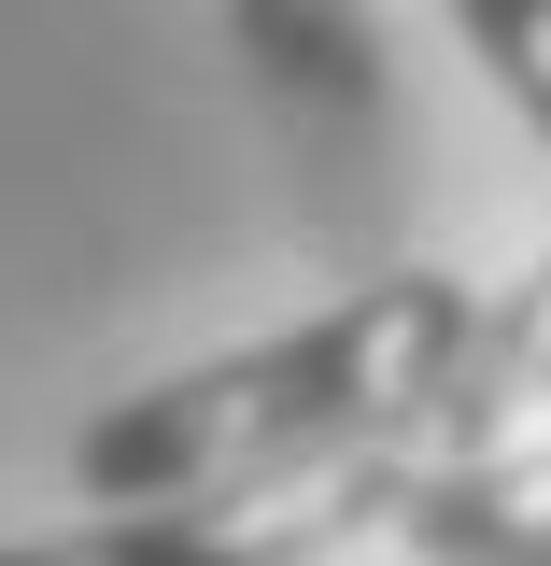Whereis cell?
Returning <instances> with one entry per match:
<instances>
[{
	"label": "cell",
	"mask_w": 551,
	"mask_h": 566,
	"mask_svg": "<svg viewBox=\"0 0 551 566\" xmlns=\"http://www.w3.org/2000/svg\"><path fill=\"white\" fill-rule=\"evenodd\" d=\"M453 14V43L481 57V85L551 142V0H438Z\"/></svg>",
	"instance_id": "5"
},
{
	"label": "cell",
	"mask_w": 551,
	"mask_h": 566,
	"mask_svg": "<svg viewBox=\"0 0 551 566\" xmlns=\"http://www.w3.org/2000/svg\"><path fill=\"white\" fill-rule=\"evenodd\" d=\"M481 283L467 270H382L297 312L241 354H199L170 382H141L114 411H85L71 439V495L85 510H128V495H212V482H283V468H326L368 439H424L453 354H467Z\"/></svg>",
	"instance_id": "1"
},
{
	"label": "cell",
	"mask_w": 551,
	"mask_h": 566,
	"mask_svg": "<svg viewBox=\"0 0 551 566\" xmlns=\"http://www.w3.org/2000/svg\"><path fill=\"white\" fill-rule=\"evenodd\" d=\"M226 14H241V43H255V71H269V99L297 128L353 142L382 114V57H368V14L353 0H226Z\"/></svg>",
	"instance_id": "4"
},
{
	"label": "cell",
	"mask_w": 551,
	"mask_h": 566,
	"mask_svg": "<svg viewBox=\"0 0 551 566\" xmlns=\"http://www.w3.org/2000/svg\"><path fill=\"white\" fill-rule=\"evenodd\" d=\"M424 439H368V453H326V468H283V482H212V495H128L99 524H57V538H14L0 566H326L353 553L368 524H396Z\"/></svg>",
	"instance_id": "2"
},
{
	"label": "cell",
	"mask_w": 551,
	"mask_h": 566,
	"mask_svg": "<svg viewBox=\"0 0 551 566\" xmlns=\"http://www.w3.org/2000/svg\"><path fill=\"white\" fill-rule=\"evenodd\" d=\"M538 424H551V255L523 283H481L467 354L424 411V453H495V439H538Z\"/></svg>",
	"instance_id": "3"
},
{
	"label": "cell",
	"mask_w": 551,
	"mask_h": 566,
	"mask_svg": "<svg viewBox=\"0 0 551 566\" xmlns=\"http://www.w3.org/2000/svg\"><path fill=\"white\" fill-rule=\"evenodd\" d=\"M481 566H551V524H523V538H495Z\"/></svg>",
	"instance_id": "6"
}]
</instances>
